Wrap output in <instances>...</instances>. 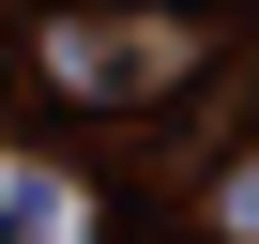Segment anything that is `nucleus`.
Listing matches in <instances>:
<instances>
[{"instance_id": "f257e3e1", "label": "nucleus", "mask_w": 259, "mask_h": 244, "mask_svg": "<svg viewBox=\"0 0 259 244\" xmlns=\"http://www.w3.org/2000/svg\"><path fill=\"white\" fill-rule=\"evenodd\" d=\"M183 61H198L183 16H168V31H92V16H61V31H46V76L92 92V107H107V92H138V76H183Z\"/></svg>"}]
</instances>
